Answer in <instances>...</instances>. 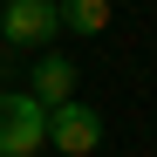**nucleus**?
<instances>
[{"label": "nucleus", "mask_w": 157, "mask_h": 157, "mask_svg": "<svg viewBox=\"0 0 157 157\" xmlns=\"http://www.w3.org/2000/svg\"><path fill=\"white\" fill-rule=\"evenodd\" d=\"M41 144H48V109L34 96L7 89L0 96V157H34Z\"/></svg>", "instance_id": "obj_1"}, {"label": "nucleus", "mask_w": 157, "mask_h": 157, "mask_svg": "<svg viewBox=\"0 0 157 157\" xmlns=\"http://www.w3.org/2000/svg\"><path fill=\"white\" fill-rule=\"evenodd\" d=\"M48 144H55L62 157H96L102 150V116L89 109V102H55V109H48Z\"/></svg>", "instance_id": "obj_2"}, {"label": "nucleus", "mask_w": 157, "mask_h": 157, "mask_svg": "<svg viewBox=\"0 0 157 157\" xmlns=\"http://www.w3.org/2000/svg\"><path fill=\"white\" fill-rule=\"evenodd\" d=\"M55 28H62L55 0H7V7H0V34H7L14 48H48Z\"/></svg>", "instance_id": "obj_3"}, {"label": "nucleus", "mask_w": 157, "mask_h": 157, "mask_svg": "<svg viewBox=\"0 0 157 157\" xmlns=\"http://www.w3.org/2000/svg\"><path fill=\"white\" fill-rule=\"evenodd\" d=\"M68 96H75V62L48 48V55L34 62V102H41V109H55V102H68Z\"/></svg>", "instance_id": "obj_4"}, {"label": "nucleus", "mask_w": 157, "mask_h": 157, "mask_svg": "<svg viewBox=\"0 0 157 157\" xmlns=\"http://www.w3.org/2000/svg\"><path fill=\"white\" fill-rule=\"evenodd\" d=\"M55 14H62L68 34H102L109 28V0H55Z\"/></svg>", "instance_id": "obj_5"}, {"label": "nucleus", "mask_w": 157, "mask_h": 157, "mask_svg": "<svg viewBox=\"0 0 157 157\" xmlns=\"http://www.w3.org/2000/svg\"><path fill=\"white\" fill-rule=\"evenodd\" d=\"M0 7H7V0H0Z\"/></svg>", "instance_id": "obj_6"}]
</instances>
